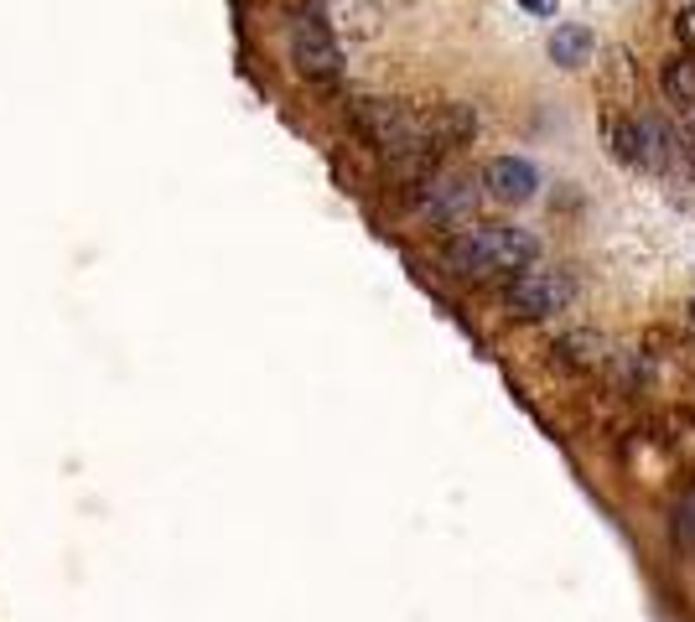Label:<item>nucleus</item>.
<instances>
[{
  "label": "nucleus",
  "instance_id": "obj_3",
  "mask_svg": "<svg viewBox=\"0 0 695 622\" xmlns=\"http://www.w3.org/2000/svg\"><path fill=\"white\" fill-rule=\"evenodd\" d=\"M291 63L312 84H338L343 78V48L317 6H306L302 17L291 21Z\"/></svg>",
  "mask_w": 695,
  "mask_h": 622
},
{
  "label": "nucleus",
  "instance_id": "obj_2",
  "mask_svg": "<svg viewBox=\"0 0 695 622\" xmlns=\"http://www.w3.org/2000/svg\"><path fill=\"white\" fill-rule=\"evenodd\" d=\"M348 115H354L358 135H364L369 146H379L390 161H410V156L431 151L421 115H410L406 104H394V99H354V104H348Z\"/></svg>",
  "mask_w": 695,
  "mask_h": 622
},
{
  "label": "nucleus",
  "instance_id": "obj_5",
  "mask_svg": "<svg viewBox=\"0 0 695 622\" xmlns=\"http://www.w3.org/2000/svg\"><path fill=\"white\" fill-rule=\"evenodd\" d=\"M410 202H415V213H425L431 223H457V219H467V213H473L477 187H473V177L431 171L425 182L410 187Z\"/></svg>",
  "mask_w": 695,
  "mask_h": 622
},
{
  "label": "nucleus",
  "instance_id": "obj_7",
  "mask_svg": "<svg viewBox=\"0 0 695 622\" xmlns=\"http://www.w3.org/2000/svg\"><path fill=\"white\" fill-rule=\"evenodd\" d=\"M421 125H425L431 151H452V146H467L477 135V109L473 104H441V109H431Z\"/></svg>",
  "mask_w": 695,
  "mask_h": 622
},
{
  "label": "nucleus",
  "instance_id": "obj_1",
  "mask_svg": "<svg viewBox=\"0 0 695 622\" xmlns=\"http://www.w3.org/2000/svg\"><path fill=\"white\" fill-rule=\"evenodd\" d=\"M441 260L462 281H483L493 270H529L540 260V239L514 223H473L441 250Z\"/></svg>",
  "mask_w": 695,
  "mask_h": 622
},
{
  "label": "nucleus",
  "instance_id": "obj_10",
  "mask_svg": "<svg viewBox=\"0 0 695 622\" xmlns=\"http://www.w3.org/2000/svg\"><path fill=\"white\" fill-rule=\"evenodd\" d=\"M608 146L623 167H644V140H639V119L608 115Z\"/></svg>",
  "mask_w": 695,
  "mask_h": 622
},
{
  "label": "nucleus",
  "instance_id": "obj_14",
  "mask_svg": "<svg viewBox=\"0 0 695 622\" xmlns=\"http://www.w3.org/2000/svg\"><path fill=\"white\" fill-rule=\"evenodd\" d=\"M691 321H695V302H691Z\"/></svg>",
  "mask_w": 695,
  "mask_h": 622
},
{
  "label": "nucleus",
  "instance_id": "obj_6",
  "mask_svg": "<svg viewBox=\"0 0 695 622\" xmlns=\"http://www.w3.org/2000/svg\"><path fill=\"white\" fill-rule=\"evenodd\" d=\"M477 187H488V198H498V202H529L535 187H540V177H535V167H529L525 156H493L488 167H483V182Z\"/></svg>",
  "mask_w": 695,
  "mask_h": 622
},
{
  "label": "nucleus",
  "instance_id": "obj_8",
  "mask_svg": "<svg viewBox=\"0 0 695 622\" xmlns=\"http://www.w3.org/2000/svg\"><path fill=\"white\" fill-rule=\"evenodd\" d=\"M592 48H597V36H592V27H581V21H566V27L550 32V63L556 67H581L592 57Z\"/></svg>",
  "mask_w": 695,
  "mask_h": 622
},
{
  "label": "nucleus",
  "instance_id": "obj_13",
  "mask_svg": "<svg viewBox=\"0 0 695 622\" xmlns=\"http://www.w3.org/2000/svg\"><path fill=\"white\" fill-rule=\"evenodd\" d=\"M685 135H691V146H695V109H685Z\"/></svg>",
  "mask_w": 695,
  "mask_h": 622
},
{
  "label": "nucleus",
  "instance_id": "obj_11",
  "mask_svg": "<svg viewBox=\"0 0 695 622\" xmlns=\"http://www.w3.org/2000/svg\"><path fill=\"white\" fill-rule=\"evenodd\" d=\"M675 36L685 42V48H695V0L680 11V21H675Z\"/></svg>",
  "mask_w": 695,
  "mask_h": 622
},
{
  "label": "nucleus",
  "instance_id": "obj_12",
  "mask_svg": "<svg viewBox=\"0 0 695 622\" xmlns=\"http://www.w3.org/2000/svg\"><path fill=\"white\" fill-rule=\"evenodd\" d=\"M525 11H535V17H556V0H519Z\"/></svg>",
  "mask_w": 695,
  "mask_h": 622
},
{
  "label": "nucleus",
  "instance_id": "obj_4",
  "mask_svg": "<svg viewBox=\"0 0 695 622\" xmlns=\"http://www.w3.org/2000/svg\"><path fill=\"white\" fill-rule=\"evenodd\" d=\"M571 302V281L560 270H519L509 286H504V306L509 317H525V321H540L550 312Z\"/></svg>",
  "mask_w": 695,
  "mask_h": 622
},
{
  "label": "nucleus",
  "instance_id": "obj_9",
  "mask_svg": "<svg viewBox=\"0 0 695 622\" xmlns=\"http://www.w3.org/2000/svg\"><path fill=\"white\" fill-rule=\"evenodd\" d=\"M660 88H664V99L670 104L695 109V63L691 57H670V63L660 67Z\"/></svg>",
  "mask_w": 695,
  "mask_h": 622
}]
</instances>
